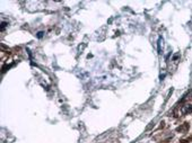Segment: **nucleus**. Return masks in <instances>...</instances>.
Segmentation results:
<instances>
[{"mask_svg":"<svg viewBox=\"0 0 192 143\" xmlns=\"http://www.w3.org/2000/svg\"><path fill=\"white\" fill-rule=\"evenodd\" d=\"M42 35H43V33H42V32H40V33L38 34V37H42Z\"/></svg>","mask_w":192,"mask_h":143,"instance_id":"20e7f679","label":"nucleus"},{"mask_svg":"<svg viewBox=\"0 0 192 143\" xmlns=\"http://www.w3.org/2000/svg\"><path fill=\"white\" fill-rule=\"evenodd\" d=\"M192 112V105H187L183 108V113H191Z\"/></svg>","mask_w":192,"mask_h":143,"instance_id":"f03ea898","label":"nucleus"},{"mask_svg":"<svg viewBox=\"0 0 192 143\" xmlns=\"http://www.w3.org/2000/svg\"><path fill=\"white\" fill-rule=\"evenodd\" d=\"M6 26H7V23H2V24H1V30H3Z\"/></svg>","mask_w":192,"mask_h":143,"instance_id":"7ed1b4c3","label":"nucleus"},{"mask_svg":"<svg viewBox=\"0 0 192 143\" xmlns=\"http://www.w3.org/2000/svg\"><path fill=\"white\" fill-rule=\"evenodd\" d=\"M162 50H163V39L159 37L158 39V54L162 53Z\"/></svg>","mask_w":192,"mask_h":143,"instance_id":"f257e3e1","label":"nucleus"}]
</instances>
